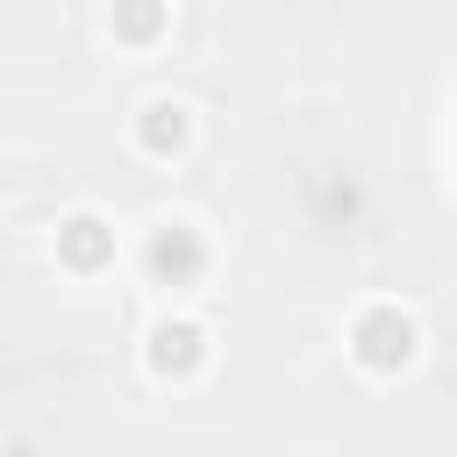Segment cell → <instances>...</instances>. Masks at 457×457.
Here are the masks:
<instances>
[{
  "label": "cell",
  "instance_id": "277c9868",
  "mask_svg": "<svg viewBox=\"0 0 457 457\" xmlns=\"http://www.w3.org/2000/svg\"><path fill=\"white\" fill-rule=\"evenodd\" d=\"M193 143H200V107L186 93H143L129 107V150L143 164H179L193 157Z\"/></svg>",
  "mask_w": 457,
  "mask_h": 457
},
{
  "label": "cell",
  "instance_id": "5b68a950",
  "mask_svg": "<svg viewBox=\"0 0 457 457\" xmlns=\"http://www.w3.org/2000/svg\"><path fill=\"white\" fill-rule=\"evenodd\" d=\"M114 257H121V221L107 207H64L50 221V264L64 278H100L114 271Z\"/></svg>",
  "mask_w": 457,
  "mask_h": 457
},
{
  "label": "cell",
  "instance_id": "3957f363",
  "mask_svg": "<svg viewBox=\"0 0 457 457\" xmlns=\"http://www.w3.org/2000/svg\"><path fill=\"white\" fill-rule=\"evenodd\" d=\"M136 271H143L150 286H164V293H193V286H207V271H214V236H207L193 214H157V221H143V236H136Z\"/></svg>",
  "mask_w": 457,
  "mask_h": 457
},
{
  "label": "cell",
  "instance_id": "6da1fadb",
  "mask_svg": "<svg viewBox=\"0 0 457 457\" xmlns=\"http://www.w3.org/2000/svg\"><path fill=\"white\" fill-rule=\"evenodd\" d=\"M421 350H428V328H421V314H414L400 293H364V300H350V314H343V357H350L364 378H400V371L421 364Z\"/></svg>",
  "mask_w": 457,
  "mask_h": 457
},
{
  "label": "cell",
  "instance_id": "7a4b0ae2",
  "mask_svg": "<svg viewBox=\"0 0 457 457\" xmlns=\"http://www.w3.org/2000/svg\"><path fill=\"white\" fill-rule=\"evenodd\" d=\"M136 371H143L150 386H171V393L200 386V378L214 371V328H207L200 314H186V307L150 314L143 336H136Z\"/></svg>",
  "mask_w": 457,
  "mask_h": 457
},
{
  "label": "cell",
  "instance_id": "8992f818",
  "mask_svg": "<svg viewBox=\"0 0 457 457\" xmlns=\"http://www.w3.org/2000/svg\"><path fill=\"white\" fill-rule=\"evenodd\" d=\"M171 21H179L171 0H107L100 7V29H107V43L121 57H157L171 43Z\"/></svg>",
  "mask_w": 457,
  "mask_h": 457
}]
</instances>
